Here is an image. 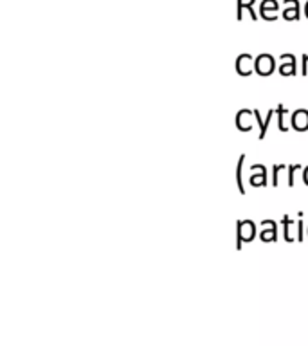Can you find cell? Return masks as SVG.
I'll list each match as a JSON object with an SVG mask.
<instances>
[{
    "instance_id": "cell-1",
    "label": "cell",
    "mask_w": 308,
    "mask_h": 346,
    "mask_svg": "<svg viewBox=\"0 0 308 346\" xmlns=\"http://www.w3.org/2000/svg\"><path fill=\"white\" fill-rule=\"evenodd\" d=\"M256 236V225L253 220L236 222V249H242L243 242H251Z\"/></svg>"
},
{
    "instance_id": "cell-2",
    "label": "cell",
    "mask_w": 308,
    "mask_h": 346,
    "mask_svg": "<svg viewBox=\"0 0 308 346\" xmlns=\"http://www.w3.org/2000/svg\"><path fill=\"white\" fill-rule=\"evenodd\" d=\"M274 69H276V58L272 54L263 52V54H260L254 60V70L260 76H271L274 72Z\"/></svg>"
},
{
    "instance_id": "cell-3",
    "label": "cell",
    "mask_w": 308,
    "mask_h": 346,
    "mask_svg": "<svg viewBox=\"0 0 308 346\" xmlns=\"http://www.w3.org/2000/svg\"><path fill=\"white\" fill-rule=\"evenodd\" d=\"M290 125L297 132H306L308 130V110L306 108H297L290 116Z\"/></svg>"
},
{
    "instance_id": "cell-4",
    "label": "cell",
    "mask_w": 308,
    "mask_h": 346,
    "mask_svg": "<svg viewBox=\"0 0 308 346\" xmlns=\"http://www.w3.org/2000/svg\"><path fill=\"white\" fill-rule=\"evenodd\" d=\"M261 227H267L260 233V238L263 242H276L278 240V224L274 220H263L261 222Z\"/></svg>"
},
{
    "instance_id": "cell-5",
    "label": "cell",
    "mask_w": 308,
    "mask_h": 346,
    "mask_svg": "<svg viewBox=\"0 0 308 346\" xmlns=\"http://www.w3.org/2000/svg\"><path fill=\"white\" fill-rule=\"evenodd\" d=\"M251 171H260V173H253L251 175V184L253 186H267V168L263 164H253L251 166Z\"/></svg>"
},
{
    "instance_id": "cell-6",
    "label": "cell",
    "mask_w": 308,
    "mask_h": 346,
    "mask_svg": "<svg viewBox=\"0 0 308 346\" xmlns=\"http://www.w3.org/2000/svg\"><path fill=\"white\" fill-rule=\"evenodd\" d=\"M279 58L283 60V65H279V74L281 76H296V56L294 54H281Z\"/></svg>"
},
{
    "instance_id": "cell-7",
    "label": "cell",
    "mask_w": 308,
    "mask_h": 346,
    "mask_svg": "<svg viewBox=\"0 0 308 346\" xmlns=\"http://www.w3.org/2000/svg\"><path fill=\"white\" fill-rule=\"evenodd\" d=\"M251 60H253V56L247 54V52H243V54L238 56V60H236V72H238L240 76H249V74H253Z\"/></svg>"
},
{
    "instance_id": "cell-8",
    "label": "cell",
    "mask_w": 308,
    "mask_h": 346,
    "mask_svg": "<svg viewBox=\"0 0 308 346\" xmlns=\"http://www.w3.org/2000/svg\"><path fill=\"white\" fill-rule=\"evenodd\" d=\"M274 112H276L274 108H271V110H268V114H267V118L261 119L260 110H258V108H254V118H256L258 125H260V137H258V139H265V136H267L268 123H271V119H272V116H274Z\"/></svg>"
},
{
    "instance_id": "cell-9",
    "label": "cell",
    "mask_w": 308,
    "mask_h": 346,
    "mask_svg": "<svg viewBox=\"0 0 308 346\" xmlns=\"http://www.w3.org/2000/svg\"><path fill=\"white\" fill-rule=\"evenodd\" d=\"M251 114H253V110H247V108H242V110H238V114H236V126H238L242 132H251V130H253V125L247 123V116Z\"/></svg>"
},
{
    "instance_id": "cell-10",
    "label": "cell",
    "mask_w": 308,
    "mask_h": 346,
    "mask_svg": "<svg viewBox=\"0 0 308 346\" xmlns=\"http://www.w3.org/2000/svg\"><path fill=\"white\" fill-rule=\"evenodd\" d=\"M243 162H245V153L240 155L238 159V166H236V184H238V191L240 195H245V186H243Z\"/></svg>"
},
{
    "instance_id": "cell-11",
    "label": "cell",
    "mask_w": 308,
    "mask_h": 346,
    "mask_svg": "<svg viewBox=\"0 0 308 346\" xmlns=\"http://www.w3.org/2000/svg\"><path fill=\"white\" fill-rule=\"evenodd\" d=\"M276 114H278V126L281 132H286L288 126H286V118H288V110H286L283 105H278L276 107Z\"/></svg>"
},
{
    "instance_id": "cell-12",
    "label": "cell",
    "mask_w": 308,
    "mask_h": 346,
    "mask_svg": "<svg viewBox=\"0 0 308 346\" xmlns=\"http://www.w3.org/2000/svg\"><path fill=\"white\" fill-rule=\"evenodd\" d=\"M281 224H283V238H285L286 242H292L294 238H292V236H290V225H292L294 222L288 218V215H285V217H283Z\"/></svg>"
},
{
    "instance_id": "cell-13",
    "label": "cell",
    "mask_w": 308,
    "mask_h": 346,
    "mask_svg": "<svg viewBox=\"0 0 308 346\" xmlns=\"http://www.w3.org/2000/svg\"><path fill=\"white\" fill-rule=\"evenodd\" d=\"M286 168V164H274L272 166V186H278V175H279V171L281 169H285Z\"/></svg>"
},
{
    "instance_id": "cell-14",
    "label": "cell",
    "mask_w": 308,
    "mask_h": 346,
    "mask_svg": "<svg viewBox=\"0 0 308 346\" xmlns=\"http://www.w3.org/2000/svg\"><path fill=\"white\" fill-rule=\"evenodd\" d=\"M297 169H301L299 164H290L288 166V186H290V188L294 186V173H296Z\"/></svg>"
},
{
    "instance_id": "cell-15",
    "label": "cell",
    "mask_w": 308,
    "mask_h": 346,
    "mask_svg": "<svg viewBox=\"0 0 308 346\" xmlns=\"http://www.w3.org/2000/svg\"><path fill=\"white\" fill-rule=\"evenodd\" d=\"M297 242H303V217L297 220Z\"/></svg>"
},
{
    "instance_id": "cell-16",
    "label": "cell",
    "mask_w": 308,
    "mask_h": 346,
    "mask_svg": "<svg viewBox=\"0 0 308 346\" xmlns=\"http://www.w3.org/2000/svg\"><path fill=\"white\" fill-rule=\"evenodd\" d=\"M285 18L286 20H296L297 18V8L292 9V11H288V9H286V11H285Z\"/></svg>"
},
{
    "instance_id": "cell-17",
    "label": "cell",
    "mask_w": 308,
    "mask_h": 346,
    "mask_svg": "<svg viewBox=\"0 0 308 346\" xmlns=\"http://www.w3.org/2000/svg\"><path fill=\"white\" fill-rule=\"evenodd\" d=\"M308 54H303V67H301V70H303V76H306L308 74Z\"/></svg>"
},
{
    "instance_id": "cell-18",
    "label": "cell",
    "mask_w": 308,
    "mask_h": 346,
    "mask_svg": "<svg viewBox=\"0 0 308 346\" xmlns=\"http://www.w3.org/2000/svg\"><path fill=\"white\" fill-rule=\"evenodd\" d=\"M303 182H304V184L308 186V166H306V168L303 169Z\"/></svg>"
}]
</instances>
